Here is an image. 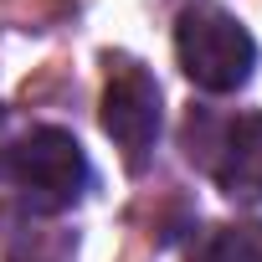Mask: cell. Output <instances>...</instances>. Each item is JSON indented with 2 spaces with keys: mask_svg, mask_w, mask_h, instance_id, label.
<instances>
[{
  "mask_svg": "<svg viewBox=\"0 0 262 262\" xmlns=\"http://www.w3.org/2000/svg\"><path fill=\"white\" fill-rule=\"evenodd\" d=\"M175 62L201 93H236L252 82L257 41L216 0H190L175 16Z\"/></svg>",
  "mask_w": 262,
  "mask_h": 262,
  "instance_id": "6da1fadb",
  "label": "cell"
},
{
  "mask_svg": "<svg viewBox=\"0 0 262 262\" xmlns=\"http://www.w3.org/2000/svg\"><path fill=\"white\" fill-rule=\"evenodd\" d=\"M201 149H206V170L221 185V195L242 206H262V113H236L216 123V139Z\"/></svg>",
  "mask_w": 262,
  "mask_h": 262,
  "instance_id": "277c9868",
  "label": "cell"
},
{
  "mask_svg": "<svg viewBox=\"0 0 262 262\" xmlns=\"http://www.w3.org/2000/svg\"><path fill=\"white\" fill-rule=\"evenodd\" d=\"M11 175L36 211H67L88 190V155L57 123H41L11 149Z\"/></svg>",
  "mask_w": 262,
  "mask_h": 262,
  "instance_id": "7a4b0ae2",
  "label": "cell"
},
{
  "mask_svg": "<svg viewBox=\"0 0 262 262\" xmlns=\"http://www.w3.org/2000/svg\"><path fill=\"white\" fill-rule=\"evenodd\" d=\"M160 82L139 57H108V82H103V134L123 149L128 170H139L160 139Z\"/></svg>",
  "mask_w": 262,
  "mask_h": 262,
  "instance_id": "3957f363",
  "label": "cell"
},
{
  "mask_svg": "<svg viewBox=\"0 0 262 262\" xmlns=\"http://www.w3.org/2000/svg\"><path fill=\"white\" fill-rule=\"evenodd\" d=\"M195 262H262V221H231L216 226Z\"/></svg>",
  "mask_w": 262,
  "mask_h": 262,
  "instance_id": "5b68a950",
  "label": "cell"
}]
</instances>
